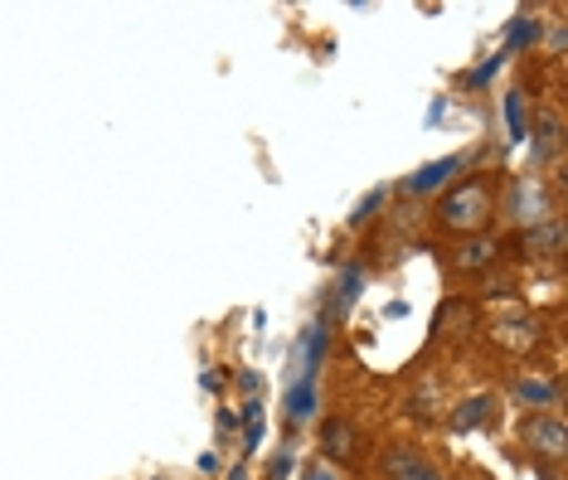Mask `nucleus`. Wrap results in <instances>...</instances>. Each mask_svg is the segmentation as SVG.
<instances>
[{"label":"nucleus","instance_id":"20e7f679","mask_svg":"<svg viewBox=\"0 0 568 480\" xmlns=\"http://www.w3.org/2000/svg\"><path fill=\"white\" fill-rule=\"evenodd\" d=\"M379 466L389 480H443V471L428 457H418V447H389Z\"/></svg>","mask_w":568,"mask_h":480},{"label":"nucleus","instance_id":"f03ea898","mask_svg":"<svg viewBox=\"0 0 568 480\" xmlns=\"http://www.w3.org/2000/svg\"><path fill=\"white\" fill-rule=\"evenodd\" d=\"M506 214L515 218L520 228H535V224H545V218H554L549 210V190L539 185L535 175H520V180H510V190H506Z\"/></svg>","mask_w":568,"mask_h":480},{"label":"nucleus","instance_id":"ddd939ff","mask_svg":"<svg viewBox=\"0 0 568 480\" xmlns=\"http://www.w3.org/2000/svg\"><path fill=\"white\" fill-rule=\"evenodd\" d=\"M506 132H510V141L529 136V98L520 93V88H510L506 93Z\"/></svg>","mask_w":568,"mask_h":480},{"label":"nucleus","instance_id":"9b49d317","mask_svg":"<svg viewBox=\"0 0 568 480\" xmlns=\"http://www.w3.org/2000/svg\"><path fill=\"white\" fill-rule=\"evenodd\" d=\"M296 355H302V374L306 379H316V365H321V355H326V326H306L302 330V345H296Z\"/></svg>","mask_w":568,"mask_h":480},{"label":"nucleus","instance_id":"9d476101","mask_svg":"<svg viewBox=\"0 0 568 480\" xmlns=\"http://www.w3.org/2000/svg\"><path fill=\"white\" fill-rule=\"evenodd\" d=\"M287 418L292 422H312L316 418V379H296L292 384V394H287Z\"/></svg>","mask_w":568,"mask_h":480},{"label":"nucleus","instance_id":"1a4fd4ad","mask_svg":"<svg viewBox=\"0 0 568 480\" xmlns=\"http://www.w3.org/2000/svg\"><path fill=\"white\" fill-rule=\"evenodd\" d=\"M321 451H326L331 461H351L355 457V427L351 422H326L321 427Z\"/></svg>","mask_w":568,"mask_h":480},{"label":"nucleus","instance_id":"4be33fe9","mask_svg":"<svg viewBox=\"0 0 568 480\" xmlns=\"http://www.w3.org/2000/svg\"><path fill=\"white\" fill-rule=\"evenodd\" d=\"M229 480H248V476H243V471H234V476H229Z\"/></svg>","mask_w":568,"mask_h":480},{"label":"nucleus","instance_id":"39448f33","mask_svg":"<svg viewBox=\"0 0 568 480\" xmlns=\"http://www.w3.org/2000/svg\"><path fill=\"white\" fill-rule=\"evenodd\" d=\"M462 165H467V155H443V161H428V165H418V171L404 180V190L408 194H437L443 185H452V175H462Z\"/></svg>","mask_w":568,"mask_h":480},{"label":"nucleus","instance_id":"f3484780","mask_svg":"<svg viewBox=\"0 0 568 480\" xmlns=\"http://www.w3.org/2000/svg\"><path fill=\"white\" fill-rule=\"evenodd\" d=\"M384 194H389V190H384V185H374V190L365 194V200L355 204V210H351V224H355V228H359V224H369L374 210H379V204H384Z\"/></svg>","mask_w":568,"mask_h":480},{"label":"nucleus","instance_id":"0eeeda50","mask_svg":"<svg viewBox=\"0 0 568 480\" xmlns=\"http://www.w3.org/2000/svg\"><path fill=\"white\" fill-rule=\"evenodd\" d=\"M515 398H520L525 408H554L559 404V384H554L549 374H520V379H515Z\"/></svg>","mask_w":568,"mask_h":480},{"label":"nucleus","instance_id":"aec40b11","mask_svg":"<svg viewBox=\"0 0 568 480\" xmlns=\"http://www.w3.org/2000/svg\"><path fill=\"white\" fill-rule=\"evenodd\" d=\"M239 388L243 394H257V374H239Z\"/></svg>","mask_w":568,"mask_h":480},{"label":"nucleus","instance_id":"2eb2a0df","mask_svg":"<svg viewBox=\"0 0 568 480\" xmlns=\"http://www.w3.org/2000/svg\"><path fill=\"white\" fill-rule=\"evenodd\" d=\"M559 132H564V126H559V112H545V122H539V132H535V136H539V141H535V161H539V155H549V151H559V141H564Z\"/></svg>","mask_w":568,"mask_h":480},{"label":"nucleus","instance_id":"4468645a","mask_svg":"<svg viewBox=\"0 0 568 480\" xmlns=\"http://www.w3.org/2000/svg\"><path fill=\"white\" fill-rule=\"evenodd\" d=\"M490 418V398H467L457 412H452V432H471V427H481Z\"/></svg>","mask_w":568,"mask_h":480},{"label":"nucleus","instance_id":"f257e3e1","mask_svg":"<svg viewBox=\"0 0 568 480\" xmlns=\"http://www.w3.org/2000/svg\"><path fill=\"white\" fill-rule=\"evenodd\" d=\"M490 214H496V200H490V180H462L457 190H447V200H443V210H437V218H443V228L452 233H467V238H476L486 224H490Z\"/></svg>","mask_w":568,"mask_h":480},{"label":"nucleus","instance_id":"f8f14e48","mask_svg":"<svg viewBox=\"0 0 568 480\" xmlns=\"http://www.w3.org/2000/svg\"><path fill=\"white\" fill-rule=\"evenodd\" d=\"M359 287H365V272H359V267H345L341 282H335V296H331V316H345V310L355 306Z\"/></svg>","mask_w":568,"mask_h":480},{"label":"nucleus","instance_id":"423d86ee","mask_svg":"<svg viewBox=\"0 0 568 480\" xmlns=\"http://www.w3.org/2000/svg\"><path fill=\"white\" fill-rule=\"evenodd\" d=\"M520 248H525V257L554 263V257L564 253V218H545V224L525 228V233H520Z\"/></svg>","mask_w":568,"mask_h":480},{"label":"nucleus","instance_id":"dca6fc26","mask_svg":"<svg viewBox=\"0 0 568 480\" xmlns=\"http://www.w3.org/2000/svg\"><path fill=\"white\" fill-rule=\"evenodd\" d=\"M539 44V20H529V16H520L510 24V39H506V54L510 49H535Z\"/></svg>","mask_w":568,"mask_h":480},{"label":"nucleus","instance_id":"6ab92c4d","mask_svg":"<svg viewBox=\"0 0 568 480\" xmlns=\"http://www.w3.org/2000/svg\"><path fill=\"white\" fill-rule=\"evenodd\" d=\"M549 49H554V54H564V24H554V30H549Z\"/></svg>","mask_w":568,"mask_h":480},{"label":"nucleus","instance_id":"412c9836","mask_svg":"<svg viewBox=\"0 0 568 480\" xmlns=\"http://www.w3.org/2000/svg\"><path fill=\"white\" fill-rule=\"evenodd\" d=\"M306 480H335L331 471H312V476H306Z\"/></svg>","mask_w":568,"mask_h":480},{"label":"nucleus","instance_id":"a211bd4d","mask_svg":"<svg viewBox=\"0 0 568 480\" xmlns=\"http://www.w3.org/2000/svg\"><path fill=\"white\" fill-rule=\"evenodd\" d=\"M500 63H506V54L486 59V63H481V69H476V73L467 78V83H471V88H481V83H490V78H496V73H500Z\"/></svg>","mask_w":568,"mask_h":480},{"label":"nucleus","instance_id":"6e6552de","mask_svg":"<svg viewBox=\"0 0 568 480\" xmlns=\"http://www.w3.org/2000/svg\"><path fill=\"white\" fill-rule=\"evenodd\" d=\"M496 253H500V243L490 238V233H476V238H467L457 248V267L462 272H481V267L496 263Z\"/></svg>","mask_w":568,"mask_h":480},{"label":"nucleus","instance_id":"7ed1b4c3","mask_svg":"<svg viewBox=\"0 0 568 480\" xmlns=\"http://www.w3.org/2000/svg\"><path fill=\"white\" fill-rule=\"evenodd\" d=\"M525 447L535 451V457H564L568 447V432H564V418H554V412H539V418L525 422Z\"/></svg>","mask_w":568,"mask_h":480}]
</instances>
